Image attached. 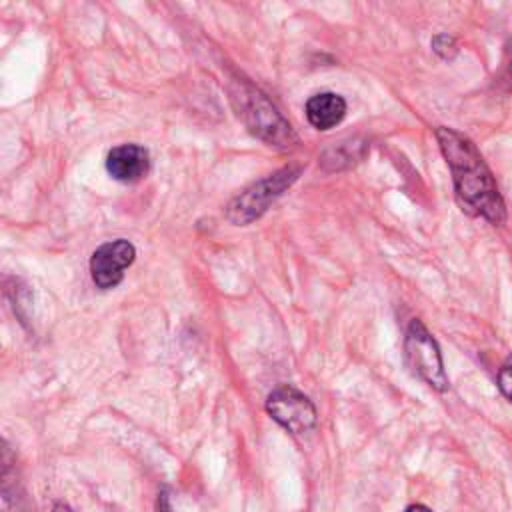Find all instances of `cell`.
<instances>
[{
    "label": "cell",
    "instance_id": "6da1fadb",
    "mask_svg": "<svg viewBox=\"0 0 512 512\" xmlns=\"http://www.w3.org/2000/svg\"><path fill=\"white\" fill-rule=\"evenodd\" d=\"M438 146L452 172L454 194L460 208L498 226L506 222V204L498 184L476 144L446 126L436 128Z\"/></svg>",
    "mask_w": 512,
    "mask_h": 512
},
{
    "label": "cell",
    "instance_id": "7a4b0ae2",
    "mask_svg": "<svg viewBox=\"0 0 512 512\" xmlns=\"http://www.w3.org/2000/svg\"><path fill=\"white\" fill-rule=\"evenodd\" d=\"M232 98L240 100L238 116H242L246 126L256 136L266 140L270 146H278L286 150L298 144V136L292 130L290 122L278 112V108L258 88L244 82L238 86V92H234Z\"/></svg>",
    "mask_w": 512,
    "mask_h": 512
},
{
    "label": "cell",
    "instance_id": "3957f363",
    "mask_svg": "<svg viewBox=\"0 0 512 512\" xmlns=\"http://www.w3.org/2000/svg\"><path fill=\"white\" fill-rule=\"evenodd\" d=\"M404 352L412 366V370L436 392H446L450 386L448 374L444 370L442 354L438 348V342L432 338L428 328L414 318L408 324L406 336H404Z\"/></svg>",
    "mask_w": 512,
    "mask_h": 512
},
{
    "label": "cell",
    "instance_id": "277c9868",
    "mask_svg": "<svg viewBox=\"0 0 512 512\" xmlns=\"http://www.w3.org/2000/svg\"><path fill=\"white\" fill-rule=\"evenodd\" d=\"M300 174V168L296 166H286L268 178L252 184L246 188L240 196H236L230 206H228V220L234 224H248L254 218H258L266 208L284 194L286 188H290Z\"/></svg>",
    "mask_w": 512,
    "mask_h": 512
},
{
    "label": "cell",
    "instance_id": "5b68a950",
    "mask_svg": "<svg viewBox=\"0 0 512 512\" xmlns=\"http://www.w3.org/2000/svg\"><path fill=\"white\" fill-rule=\"evenodd\" d=\"M266 412L292 434L310 432L318 422V412L310 398L290 384H282L268 394Z\"/></svg>",
    "mask_w": 512,
    "mask_h": 512
},
{
    "label": "cell",
    "instance_id": "8992f818",
    "mask_svg": "<svg viewBox=\"0 0 512 512\" xmlns=\"http://www.w3.org/2000/svg\"><path fill=\"white\" fill-rule=\"evenodd\" d=\"M134 258L136 248L124 238L102 244L90 258V274L94 284L102 290L116 288L124 278V270L134 262Z\"/></svg>",
    "mask_w": 512,
    "mask_h": 512
},
{
    "label": "cell",
    "instance_id": "52a82bcc",
    "mask_svg": "<svg viewBox=\"0 0 512 512\" xmlns=\"http://www.w3.org/2000/svg\"><path fill=\"white\" fill-rule=\"evenodd\" d=\"M106 170L114 180L134 184L148 174L150 154L140 144L114 146L106 156Z\"/></svg>",
    "mask_w": 512,
    "mask_h": 512
},
{
    "label": "cell",
    "instance_id": "ba28073f",
    "mask_svg": "<svg viewBox=\"0 0 512 512\" xmlns=\"http://www.w3.org/2000/svg\"><path fill=\"white\" fill-rule=\"evenodd\" d=\"M346 116V100L336 92H318L306 102V118L316 130H330Z\"/></svg>",
    "mask_w": 512,
    "mask_h": 512
},
{
    "label": "cell",
    "instance_id": "9c48e42d",
    "mask_svg": "<svg viewBox=\"0 0 512 512\" xmlns=\"http://www.w3.org/2000/svg\"><path fill=\"white\" fill-rule=\"evenodd\" d=\"M432 50L442 58V60H452L458 54V44L454 40V36L450 34H436L432 38Z\"/></svg>",
    "mask_w": 512,
    "mask_h": 512
},
{
    "label": "cell",
    "instance_id": "30bf717a",
    "mask_svg": "<svg viewBox=\"0 0 512 512\" xmlns=\"http://www.w3.org/2000/svg\"><path fill=\"white\" fill-rule=\"evenodd\" d=\"M496 382H498V390L502 392V396L512 404V364H504L498 370Z\"/></svg>",
    "mask_w": 512,
    "mask_h": 512
},
{
    "label": "cell",
    "instance_id": "8fae6325",
    "mask_svg": "<svg viewBox=\"0 0 512 512\" xmlns=\"http://www.w3.org/2000/svg\"><path fill=\"white\" fill-rule=\"evenodd\" d=\"M158 512H172L170 500H168V494H166V492H162L160 498H158Z\"/></svg>",
    "mask_w": 512,
    "mask_h": 512
},
{
    "label": "cell",
    "instance_id": "7c38bea8",
    "mask_svg": "<svg viewBox=\"0 0 512 512\" xmlns=\"http://www.w3.org/2000/svg\"><path fill=\"white\" fill-rule=\"evenodd\" d=\"M404 512H432V510L424 504H410V506L404 508Z\"/></svg>",
    "mask_w": 512,
    "mask_h": 512
},
{
    "label": "cell",
    "instance_id": "4fadbf2b",
    "mask_svg": "<svg viewBox=\"0 0 512 512\" xmlns=\"http://www.w3.org/2000/svg\"><path fill=\"white\" fill-rule=\"evenodd\" d=\"M506 58H508V72L512 76V38L506 42Z\"/></svg>",
    "mask_w": 512,
    "mask_h": 512
},
{
    "label": "cell",
    "instance_id": "5bb4252c",
    "mask_svg": "<svg viewBox=\"0 0 512 512\" xmlns=\"http://www.w3.org/2000/svg\"><path fill=\"white\" fill-rule=\"evenodd\" d=\"M52 512H74L68 504H64V502H56L54 506H52Z\"/></svg>",
    "mask_w": 512,
    "mask_h": 512
}]
</instances>
